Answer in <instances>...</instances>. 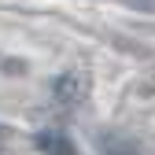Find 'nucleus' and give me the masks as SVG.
<instances>
[{
    "mask_svg": "<svg viewBox=\"0 0 155 155\" xmlns=\"http://www.w3.org/2000/svg\"><path fill=\"white\" fill-rule=\"evenodd\" d=\"M37 148L45 155H74V144L63 133H37Z\"/></svg>",
    "mask_w": 155,
    "mask_h": 155,
    "instance_id": "1",
    "label": "nucleus"
}]
</instances>
